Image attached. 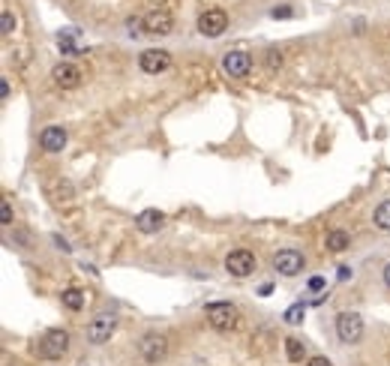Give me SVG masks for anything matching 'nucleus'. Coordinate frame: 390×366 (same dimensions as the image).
I'll use <instances>...</instances> for the list:
<instances>
[{"label":"nucleus","instance_id":"obj_1","mask_svg":"<svg viewBox=\"0 0 390 366\" xmlns=\"http://www.w3.org/2000/svg\"><path fill=\"white\" fill-rule=\"evenodd\" d=\"M204 315H207V321H210V327L219 330V334H228V330H235L237 324H240V312H237V306L231 303V301H213V303H207L204 306Z\"/></svg>","mask_w":390,"mask_h":366},{"label":"nucleus","instance_id":"obj_2","mask_svg":"<svg viewBox=\"0 0 390 366\" xmlns=\"http://www.w3.org/2000/svg\"><path fill=\"white\" fill-rule=\"evenodd\" d=\"M114 330H118V315L114 312H99L87 324V343H94V345L109 343V339L114 336Z\"/></svg>","mask_w":390,"mask_h":366},{"label":"nucleus","instance_id":"obj_3","mask_svg":"<svg viewBox=\"0 0 390 366\" xmlns=\"http://www.w3.org/2000/svg\"><path fill=\"white\" fill-rule=\"evenodd\" d=\"M336 336L339 343L345 345H354L363 339V319L360 312H339L336 315Z\"/></svg>","mask_w":390,"mask_h":366},{"label":"nucleus","instance_id":"obj_4","mask_svg":"<svg viewBox=\"0 0 390 366\" xmlns=\"http://www.w3.org/2000/svg\"><path fill=\"white\" fill-rule=\"evenodd\" d=\"M66 352H69V334H66L63 327L48 330V334L39 339V354H43L45 360H61Z\"/></svg>","mask_w":390,"mask_h":366},{"label":"nucleus","instance_id":"obj_5","mask_svg":"<svg viewBox=\"0 0 390 366\" xmlns=\"http://www.w3.org/2000/svg\"><path fill=\"white\" fill-rule=\"evenodd\" d=\"M255 268H259V261H255V255L250 252V249H231V252L226 255V270H228L235 279L252 277Z\"/></svg>","mask_w":390,"mask_h":366},{"label":"nucleus","instance_id":"obj_6","mask_svg":"<svg viewBox=\"0 0 390 366\" xmlns=\"http://www.w3.org/2000/svg\"><path fill=\"white\" fill-rule=\"evenodd\" d=\"M198 33L207 39H217L222 36V33L228 30V12L226 10H204L202 15H198Z\"/></svg>","mask_w":390,"mask_h":366},{"label":"nucleus","instance_id":"obj_7","mask_svg":"<svg viewBox=\"0 0 390 366\" xmlns=\"http://www.w3.org/2000/svg\"><path fill=\"white\" fill-rule=\"evenodd\" d=\"M303 268H306V259L301 249H279L273 255V270L282 273V277H297Z\"/></svg>","mask_w":390,"mask_h":366},{"label":"nucleus","instance_id":"obj_8","mask_svg":"<svg viewBox=\"0 0 390 366\" xmlns=\"http://www.w3.org/2000/svg\"><path fill=\"white\" fill-rule=\"evenodd\" d=\"M138 66L147 76H160V72H165L171 66V54L165 52V48H144V52L138 54Z\"/></svg>","mask_w":390,"mask_h":366},{"label":"nucleus","instance_id":"obj_9","mask_svg":"<svg viewBox=\"0 0 390 366\" xmlns=\"http://www.w3.org/2000/svg\"><path fill=\"white\" fill-rule=\"evenodd\" d=\"M138 354L144 357L147 363H160V360H165V354H169V339L162 334H144L138 343Z\"/></svg>","mask_w":390,"mask_h":366},{"label":"nucleus","instance_id":"obj_10","mask_svg":"<svg viewBox=\"0 0 390 366\" xmlns=\"http://www.w3.org/2000/svg\"><path fill=\"white\" fill-rule=\"evenodd\" d=\"M141 24H144V33H151V36H169V33L174 30V19L169 10H151L141 19Z\"/></svg>","mask_w":390,"mask_h":366},{"label":"nucleus","instance_id":"obj_11","mask_svg":"<svg viewBox=\"0 0 390 366\" xmlns=\"http://www.w3.org/2000/svg\"><path fill=\"white\" fill-rule=\"evenodd\" d=\"M222 72L231 78H246L252 72V54L246 52H228L222 57Z\"/></svg>","mask_w":390,"mask_h":366},{"label":"nucleus","instance_id":"obj_12","mask_svg":"<svg viewBox=\"0 0 390 366\" xmlns=\"http://www.w3.org/2000/svg\"><path fill=\"white\" fill-rule=\"evenodd\" d=\"M81 78H85V76H81V69L76 63H57L52 69V81L61 90H76L81 85Z\"/></svg>","mask_w":390,"mask_h":366},{"label":"nucleus","instance_id":"obj_13","mask_svg":"<svg viewBox=\"0 0 390 366\" xmlns=\"http://www.w3.org/2000/svg\"><path fill=\"white\" fill-rule=\"evenodd\" d=\"M66 141H69V136H66L63 127H45L39 132V147H43L45 153H61L66 147Z\"/></svg>","mask_w":390,"mask_h":366},{"label":"nucleus","instance_id":"obj_14","mask_svg":"<svg viewBox=\"0 0 390 366\" xmlns=\"http://www.w3.org/2000/svg\"><path fill=\"white\" fill-rule=\"evenodd\" d=\"M165 226V213L156 211V207H147V211H141L136 216V228L141 231V235H156Z\"/></svg>","mask_w":390,"mask_h":366},{"label":"nucleus","instance_id":"obj_15","mask_svg":"<svg viewBox=\"0 0 390 366\" xmlns=\"http://www.w3.org/2000/svg\"><path fill=\"white\" fill-rule=\"evenodd\" d=\"M325 246L330 249V252H345V249L351 246V235H348V231H343V228H334V231H327Z\"/></svg>","mask_w":390,"mask_h":366},{"label":"nucleus","instance_id":"obj_16","mask_svg":"<svg viewBox=\"0 0 390 366\" xmlns=\"http://www.w3.org/2000/svg\"><path fill=\"white\" fill-rule=\"evenodd\" d=\"M61 301H63V306L69 312H78V310H85V291H81V288H63Z\"/></svg>","mask_w":390,"mask_h":366},{"label":"nucleus","instance_id":"obj_17","mask_svg":"<svg viewBox=\"0 0 390 366\" xmlns=\"http://www.w3.org/2000/svg\"><path fill=\"white\" fill-rule=\"evenodd\" d=\"M372 222H376L378 231H390V198H384V202L376 207V213H372Z\"/></svg>","mask_w":390,"mask_h":366},{"label":"nucleus","instance_id":"obj_18","mask_svg":"<svg viewBox=\"0 0 390 366\" xmlns=\"http://www.w3.org/2000/svg\"><path fill=\"white\" fill-rule=\"evenodd\" d=\"M303 354H306V345H303L297 336H288V339H285V357H288V360H292V363H301Z\"/></svg>","mask_w":390,"mask_h":366},{"label":"nucleus","instance_id":"obj_19","mask_svg":"<svg viewBox=\"0 0 390 366\" xmlns=\"http://www.w3.org/2000/svg\"><path fill=\"white\" fill-rule=\"evenodd\" d=\"M282 319H285V324H292V327H297V324H303V319H306V303H303V301L292 303V306L285 310V315H282Z\"/></svg>","mask_w":390,"mask_h":366},{"label":"nucleus","instance_id":"obj_20","mask_svg":"<svg viewBox=\"0 0 390 366\" xmlns=\"http://www.w3.org/2000/svg\"><path fill=\"white\" fill-rule=\"evenodd\" d=\"M0 24H3V33L10 36V33H15V15L10 10H3V19H0Z\"/></svg>","mask_w":390,"mask_h":366},{"label":"nucleus","instance_id":"obj_21","mask_svg":"<svg viewBox=\"0 0 390 366\" xmlns=\"http://www.w3.org/2000/svg\"><path fill=\"white\" fill-rule=\"evenodd\" d=\"M270 15H273V19H292L294 10L288 3H282V6H277V10H270Z\"/></svg>","mask_w":390,"mask_h":366},{"label":"nucleus","instance_id":"obj_22","mask_svg":"<svg viewBox=\"0 0 390 366\" xmlns=\"http://www.w3.org/2000/svg\"><path fill=\"white\" fill-rule=\"evenodd\" d=\"M0 216H3V226H12V207H10V202H3V207H0Z\"/></svg>","mask_w":390,"mask_h":366},{"label":"nucleus","instance_id":"obj_23","mask_svg":"<svg viewBox=\"0 0 390 366\" xmlns=\"http://www.w3.org/2000/svg\"><path fill=\"white\" fill-rule=\"evenodd\" d=\"M268 66H270V69L282 66V54H279V52H268Z\"/></svg>","mask_w":390,"mask_h":366},{"label":"nucleus","instance_id":"obj_24","mask_svg":"<svg viewBox=\"0 0 390 366\" xmlns=\"http://www.w3.org/2000/svg\"><path fill=\"white\" fill-rule=\"evenodd\" d=\"M325 286H327L325 277H312L310 279V291H325Z\"/></svg>","mask_w":390,"mask_h":366},{"label":"nucleus","instance_id":"obj_25","mask_svg":"<svg viewBox=\"0 0 390 366\" xmlns=\"http://www.w3.org/2000/svg\"><path fill=\"white\" fill-rule=\"evenodd\" d=\"M336 277H339V282H348V279L354 277V270L348 268V264H343V268H339V273H336Z\"/></svg>","mask_w":390,"mask_h":366},{"label":"nucleus","instance_id":"obj_26","mask_svg":"<svg viewBox=\"0 0 390 366\" xmlns=\"http://www.w3.org/2000/svg\"><path fill=\"white\" fill-rule=\"evenodd\" d=\"M306 366H334V363H330L327 357H321V354H318V357H310V363H306Z\"/></svg>","mask_w":390,"mask_h":366},{"label":"nucleus","instance_id":"obj_27","mask_svg":"<svg viewBox=\"0 0 390 366\" xmlns=\"http://www.w3.org/2000/svg\"><path fill=\"white\" fill-rule=\"evenodd\" d=\"M0 99H10V81H0Z\"/></svg>","mask_w":390,"mask_h":366},{"label":"nucleus","instance_id":"obj_28","mask_svg":"<svg viewBox=\"0 0 390 366\" xmlns=\"http://www.w3.org/2000/svg\"><path fill=\"white\" fill-rule=\"evenodd\" d=\"M54 244H57V249H63V252H69V249H72V246L66 244V240H63L61 235H54Z\"/></svg>","mask_w":390,"mask_h":366},{"label":"nucleus","instance_id":"obj_29","mask_svg":"<svg viewBox=\"0 0 390 366\" xmlns=\"http://www.w3.org/2000/svg\"><path fill=\"white\" fill-rule=\"evenodd\" d=\"M270 291H273V286H270V282H264V286L259 288V294H261V297H268V294H270Z\"/></svg>","mask_w":390,"mask_h":366},{"label":"nucleus","instance_id":"obj_30","mask_svg":"<svg viewBox=\"0 0 390 366\" xmlns=\"http://www.w3.org/2000/svg\"><path fill=\"white\" fill-rule=\"evenodd\" d=\"M384 286H387V288H390V261H387V264H384Z\"/></svg>","mask_w":390,"mask_h":366}]
</instances>
